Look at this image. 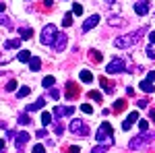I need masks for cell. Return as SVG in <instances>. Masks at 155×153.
Segmentation results:
<instances>
[{
    "label": "cell",
    "instance_id": "1f68e13d",
    "mask_svg": "<svg viewBox=\"0 0 155 153\" xmlns=\"http://www.w3.org/2000/svg\"><path fill=\"white\" fill-rule=\"evenodd\" d=\"M71 23H72V15H64V19H62V25H64V27H71Z\"/></svg>",
    "mask_w": 155,
    "mask_h": 153
},
{
    "label": "cell",
    "instance_id": "83f0119b",
    "mask_svg": "<svg viewBox=\"0 0 155 153\" xmlns=\"http://www.w3.org/2000/svg\"><path fill=\"white\" fill-rule=\"evenodd\" d=\"M89 97H91L93 101H99V104H101V93H99V91H89Z\"/></svg>",
    "mask_w": 155,
    "mask_h": 153
},
{
    "label": "cell",
    "instance_id": "cb8c5ba5",
    "mask_svg": "<svg viewBox=\"0 0 155 153\" xmlns=\"http://www.w3.org/2000/svg\"><path fill=\"white\" fill-rule=\"evenodd\" d=\"M147 56H149V60H155V44L147 46Z\"/></svg>",
    "mask_w": 155,
    "mask_h": 153
},
{
    "label": "cell",
    "instance_id": "f35d334b",
    "mask_svg": "<svg viewBox=\"0 0 155 153\" xmlns=\"http://www.w3.org/2000/svg\"><path fill=\"white\" fill-rule=\"evenodd\" d=\"M139 126H141V130H149V122L147 120H139Z\"/></svg>",
    "mask_w": 155,
    "mask_h": 153
},
{
    "label": "cell",
    "instance_id": "8d00e7d4",
    "mask_svg": "<svg viewBox=\"0 0 155 153\" xmlns=\"http://www.w3.org/2000/svg\"><path fill=\"white\" fill-rule=\"evenodd\" d=\"M19 122H21V124H29L31 120H29V116H27V114H21V116H19Z\"/></svg>",
    "mask_w": 155,
    "mask_h": 153
},
{
    "label": "cell",
    "instance_id": "484cf974",
    "mask_svg": "<svg viewBox=\"0 0 155 153\" xmlns=\"http://www.w3.org/2000/svg\"><path fill=\"white\" fill-rule=\"evenodd\" d=\"M107 23H110V25H112V27H114V25H122V23H124V21H122L120 17H110V19H107Z\"/></svg>",
    "mask_w": 155,
    "mask_h": 153
},
{
    "label": "cell",
    "instance_id": "d590c367",
    "mask_svg": "<svg viewBox=\"0 0 155 153\" xmlns=\"http://www.w3.org/2000/svg\"><path fill=\"white\" fill-rule=\"evenodd\" d=\"M50 97L52 99H60V91L58 89H50Z\"/></svg>",
    "mask_w": 155,
    "mask_h": 153
},
{
    "label": "cell",
    "instance_id": "836d02e7",
    "mask_svg": "<svg viewBox=\"0 0 155 153\" xmlns=\"http://www.w3.org/2000/svg\"><path fill=\"white\" fill-rule=\"evenodd\" d=\"M81 110H83L85 114H93V108H91V104H83V106H81Z\"/></svg>",
    "mask_w": 155,
    "mask_h": 153
},
{
    "label": "cell",
    "instance_id": "ba28073f",
    "mask_svg": "<svg viewBox=\"0 0 155 153\" xmlns=\"http://www.w3.org/2000/svg\"><path fill=\"white\" fill-rule=\"evenodd\" d=\"M79 93H81V91H79V85H77V83H72V81L66 83V93H64V95H66L68 99H77Z\"/></svg>",
    "mask_w": 155,
    "mask_h": 153
},
{
    "label": "cell",
    "instance_id": "2e32d148",
    "mask_svg": "<svg viewBox=\"0 0 155 153\" xmlns=\"http://www.w3.org/2000/svg\"><path fill=\"white\" fill-rule=\"evenodd\" d=\"M17 60H21V62H29V60H31V52H29V50H21V52L17 54Z\"/></svg>",
    "mask_w": 155,
    "mask_h": 153
},
{
    "label": "cell",
    "instance_id": "f546056e",
    "mask_svg": "<svg viewBox=\"0 0 155 153\" xmlns=\"http://www.w3.org/2000/svg\"><path fill=\"white\" fill-rule=\"evenodd\" d=\"M72 15H83V6H81L79 2L72 4Z\"/></svg>",
    "mask_w": 155,
    "mask_h": 153
},
{
    "label": "cell",
    "instance_id": "7bdbcfd3",
    "mask_svg": "<svg viewBox=\"0 0 155 153\" xmlns=\"http://www.w3.org/2000/svg\"><path fill=\"white\" fill-rule=\"evenodd\" d=\"M149 81H153V83H155V71H153V72H149Z\"/></svg>",
    "mask_w": 155,
    "mask_h": 153
},
{
    "label": "cell",
    "instance_id": "3957f363",
    "mask_svg": "<svg viewBox=\"0 0 155 153\" xmlns=\"http://www.w3.org/2000/svg\"><path fill=\"white\" fill-rule=\"evenodd\" d=\"M56 37H58V31H56L54 25L50 23V25H46V27L41 29V37H39V42H41V46H54Z\"/></svg>",
    "mask_w": 155,
    "mask_h": 153
},
{
    "label": "cell",
    "instance_id": "74e56055",
    "mask_svg": "<svg viewBox=\"0 0 155 153\" xmlns=\"http://www.w3.org/2000/svg\"><path fill=\"white\" fill-rule=\"evenodd\" d=\"M33 153H46V149H44V145H33Z\"/></svg>",
    "mask_w": 155,
    "mask_h": 153
},
{
    "label": "cell",
    "instance_id": "b9f144b4",
    "mask_svg": "<svg viewBox=\"0 0 155 153\" xmlns=\"http://www.w3.org/2000/svg\"><path fill=\"white\" fill-rule=\"evenodd\" d=\"M149 42H151V44H155V31H151V33H149Z\"/></svg>",
    "mask_w": 155,
    "mask_h": 153
},
{
    "label": "cell",
    "instance_id": "7a4b0ae2",
    "mask_svg": "<svg viewBox=\"0 0 155 153\" xmlns=\"http://www.w3.org/2000/svg\"><path fill=\"white\" fill-rule=\"evenodd\" d=\"M97 143H101V145H112L114 143V128H112V124L110 122H104V124H99V130H97Z\"/></svg>",
    "mask_w": 155,
    "mask_h": 153
},
{
    "label": "cell",
    "instance_id": "f6af8a7d",
    "mask_svg": "<svg viewBox=\"0 0 155 153\" xmlns=\"http://www.w3.org/2000/svg\"><path fill=\"white\" fill-rule=\"evenodd\" d=\"M4 8H6V6H4V4L0 2V15H2V11H4Z\"/></svg>",
    "mask_w": 155,
    "mask_h": 153
},
{
    "label": "cell",
    "instance_id": "30bf717a",
    "mask_svg": "<svg viewBox=\"0 0 155 153\" xmlns=\"http://www.w3.org/2000/svg\"><path fill=\"white\" fill-rule=\"evenodd\" d=\"M29 141V132H19L17 135V141H15V145H17V151L19 153H23V147H25V143Z\"/></svg>",
    "mask_w": 155,
    "mask_h": 153
},
{
    "label": "cell",
    "instance_id": "9c48e42d",
    "mask_svg": "<svg viewBox=\"0 0 155 153\" xmlns=\"http://www.w3.org/2000/svg\"><path fill=\"white\" fill-rule=\"evenodd\" d=\"M134 122H139V112H137V110H132L130 114H128V118L122 122V130H130V126Z\"/></svg>",
    "mask_w": 155,
    "mask_h": 153
},
{
    "label": "cell",
    "instance_id": "ab89813d",
    "mask_svg": "<svg viewBox=\"0 0 155 153\" xmlns=\"http://www.w3.org/2000/svg\"><path fill=\"white\" fill-rule=\"evenodd\" d=\"M54 130H56V135H62V132H64L62 124H54Z\"/></svg>",
    "mask_w": 155,
    "mask_h": 153
},
{
    "label": "cell",
    "instance_id": "52a82bcc",
    "mask_svg": "<svg viewBox=\"0 0 155 153\" xmlns=\"http://www.w3.org/2000/svg\"><path fill=\"white\" fill-rule=\"evenodd\" d=\"M97 23H99V15H91V17H87V19L83 21V27H81V29H83V33L91 31Z\"/></svg>",
    "mask_w": 155,
    "mask_h": 153
},
{
    "label": "cell",
    "instance_id": "c3c4849f",
    "mask_svg": "<svg viewBox=\"0 0 155 153\" xmlns=\"http://www.w3.org/2000/svg\"><path fill=\"white\" fill-rule=\"evenodd\" d=\"M0 77H2V72H0Z\"/></svg>",
    "mask_w": 155,
    "mask_h": 153
},
{
    "label": "cell",
    "instance_id": "d6986e66",
    "mask_svg": "<svg viewBox=\"0 0 155 153\" xmlns=\"http://www.w3.org/2000/svg\"><path fill=\"white\" fill-rule=\"evenodd\" d=\"M124 108H126V101H124V99H118V101H114V108H112V110H114L116 114H120Z\"/></svg>",
    "mask_w": 155,
    "mask_h": 153
},
{
    "label": "cell",
    "instance_id": "8fae6325",
    "mask_svg": "<svg viewBox=\"0 0 155 153\" xmlns=\"http://www.w3.org/2000/svg\"><path fill=\"white\" fill-rule=\"evenodd\" d=\"M66 44H68V39H66V33H58L56 42H54V50H56V52H62V50L66 48Z\"/></svg>",
    "mask_w": 155,
    "mask_h": 153
},
{
    "label": "cell",
    "instance_id": "4dcf8cb0",
    "mask_svg": "<svg viewBox=\"0 0 155 153\" xmlns=\"http://www.w3.org/2000/svg\"><path fill=\"white\" fill-rule=\"evenodd\" d=\"M106 151H107V145H97L91 149V153H106Z\"/></svg>",
    "mask_w": 155,
    "mask_h": 153
},
{
    "label": "cell",
    "instance_id": "ac0fdd59",
    "mask_svg": "<svg viewBox=\"0 0 155 153\" xmlns=\"http://www.w3.org/2000/svg\"><path fill=\"white\" fill-rule=\"evenodd\" d=\"M52 120H54V114H50V112H44V114H41V124H44V126L52 124Z\"/></svg>",
    "mask_w": 155,
    "mask_h": 153
},
{
    "label": "cell",
    "instance_id": "ee69618b",
    "mask_svg": "<svg viewBox=\"0 0 155 153\" xmlns=\"http://www.w3.org/2000/svg\"><path fill=\"white\" fill-rule=\"evenodd\" d=\"M44 4H46V6H52V4H54V0H44Z\"/></svg>",
    "mask_w": 155,
    "mask_h": 153
},
{
    "label": "cell",
    "instance_id": "6da1fadb",
    "mask_svg": "<svg viewBox=\"0 0 155 153\" xmlns=\"http://www.w3.org/2000/svg\"><path fill=\"white\" fill-rule=\"evenodd\" d=\"M145 33V27H139L134 33H126V35H120V37H116L114 39V46L116 48H120V50H126V48H130V46H134L139 39H141V35Z\"/></svg>",
    "mask_w": 155,
    "mask_h": 153
},
{
    "label": "cell",
    "instance_id": "7402d4cb",
    "mask_svg": "<svg viewBox=\"0 0 155 153\" xmlns=\"http://www.w3.org/2000/svg\"><path fill=\"white\" fill-rule=\"evenodd\" d=\"M89 58H91V62H101V54L97 50H89Z\"/></svg>",
    "mask_w": 155,
    "mask_h": 153
},
{
    "label": "cell",
    "instance_id": "9a60e30c",
    "mask_svg": "<svg viewBox=\"0 0 155 153\" xmlns=\"http://www.w3.org/2000/svg\"><path fill=\"white\" fill-rule=\"evenodd\" d=\"M141 89H143L145 93H153V81H149V79L141 81Z\"/></svg>",
    "mask_w": 155,
    "mask_h": 153
},
{
    "label": "cell",
    "instance_id": "7dc6e473",
    "mask_svg": "<svg viewBox=\"0 0 155 153\" xmlns=\"http://www.w3.org/2000/svg\"><path fill=\"white\" fill-rule=\"evenodd\" d=\"M151 118H153V120H155V110H151Z\"/></svg>",
    "mask_w": 155,
    "mask_h": 153
},
{
    "label": "cell",
    "instance_id": "603a6c76",
    "mask_svg": "<svg viewBox=\"0 0 155 153\" xmlns=\"http://www.w3.org/2000/svg\"><path fill=\"white\" fill-rule=\"evenodd\" d=\"M81 81L83 83H91L93 81V75H91L89 71H81Z\"/></svg>",
    "mask_w": 155,
    "mask_h": 153
},
{
    "label": "cell",
    "instance_id": "f1b7e54d",
    "mask_svg": "<svg viewBox=\"0 0 155 153\" xmlns=\"http://www.w3.org/2000/svg\"><path fill=\"white\" fill-rule=\"evenodd\" d=\"M99 83H101V87L106 89V93H110V91H112V85H110V81H107V79H99Z\"/></svg>",
    "mask_w": 155,
    "mask_h": 153
},
{
    "label": "cell",
    "instance_id": "d6a6232c",
    "mask_svg": "<svg viewBox=\"0 0 155 153\" xmlns=\"http://www.w3.org/2000/svg\"><path fill=\"white\" fill-rule=\"evenodd\" d=\"M15 89H17V81H15V79H11V81L6 83V91H15Z\"/></svg>",
    "mask_w": 155,
    "mask_h": 153
},
{
    "label": "cell",
    "instance_id": "44dd1931",
    "mask_svg": "<svg viewBox=\"0 0 155 153\" xmlns=\"http://www.w3.org/2000/svg\"><path fill=\"white\" fill-rule=\"evenodd\" d=\"M29 66H31V71H39V68H41V62H39V58H35V56H33V58L29 60Z\"/></svg>",
    "mask_w": 155,
    "mask_h": 153
},
{
    "label": "cell",
    "instance_id": "4fadbf2b",
    "mask_svg": "<svg viewBox=\"0 0 155 153\" xmlns=\"http://www.w3.org/2000/svg\"><path fill=\"white\" fill-rule=\"evenodd\" d=\"M44 106H46V99H44V97H39V99H37L35 104H31V106H27V108H25V112L33 114L35 110H39V108H44Z\"/></svg>",
    "mask_w": 155,
    "mask_h": 153
},
{
    "label": "cell",
    "instance_id": "5bb4252c",
    "mask_svg": "<svg viewBox=\"0 0 155 153\" xmlns=\"http://www.w3.org/2000/svg\"><path fill=\"white\" fill-rule=\"evenodd\" d=\"M19 35H21V39H29V37L33 35V29H29V27H19Z\"/></svg>",
    "mask_w": 155,
    "mask_h": 153
},
{
    "label": "cell",
    "instance_id": "277c9868",
    "mask_svg": "<svg viewBox=\"0 0 155 153\" xmlns=\"http://www.w3.org/2000/svg\"><path fill=\"white\" fill-rule=\"evenodd\" d=\"M68 128H71V132H72V135H77V137H87V135H89V124L83 122V120H77V118L71 122Z\"/></svg>",
    "mask_w": 155,
    "mask_h": 153
},
{
    "label": "cell",
    "instance_id": "ffe728a7",
    "mask_svg": "<svg viewBox=\"0 0 155 153\" xmlns=\"http://www.w3.org/2000/svg\"><path fill=\"white\" fill-rule=\"evenodd\" d=\"M64 116H66V108H62V106L54 108V118H64Z\"/></svg>",
    "mask_w": 155,
    "mask_h": 153
},
{
    "label": "cell",
    "instance_id": "60d3db41",
    "mask_svg": "<svg viewBox=\"0 0 155 153\" xmlns=\"http://www.w3.org/2000/svg\"><path fill=\"white\" fill-rule=\"evenodd\" d=\"M81 151V149H79V147H77V145H74V147H71V149H68V153H79Z\"/></svg>",
    "mask_w": 155,
    "mask_h": 153
},
{
    "label": "cell",
    "instance_id": "d4e9b609",
    "mask_svg": "<svg viewBox=\"0 0 155 153\" xmlns=\"http://www.w3.org/2000/svg\"><path fill=\"white\" fill-rule=\"evenodd\" d=\"M29 93H31V89H29V87H21V89L17 91V97H27Z\"/></svg>",
    "mask_w": 155,
    "mask_h": 153
},
{
    "label": "cell",
    "instance_id": "e575fe53",
    "mask_svg": "<svg viewBox=\"0 0 155 153\" xmlns=\"http://www.w3.org/2000/svg\"><path fill=\"white\" fill-rule=\"evenodd\" d=\"M0 25H4V27H8V25H11V21H8V17H6V15H0Z\"/></svg>",
    "mask_w": 155,
    "mask_h": 153
},
{
    "label": "cell",
    "instance_id": "bcb514c9",
    "mask_svg": "<svg viewBox=\"0 0 155 153\" xmlns=\"http://www.w3.org/2000/svg\"><path fill=\"white\" fill-rule=\"evenodd\" d=\"M2 149H4V141L0 139V151H2Z\"/></svg>",
    "mask_w": 155,
    "mask_h": 153
},
{
    "label": "cell",
    "instance_id": "7c38bea8",
    "mask_svg": "<svg viewBox=\"0 0 155 153\" xmlns=\"http://www.w3.org/2000/svg\"><path fill=\"white\" fill-rule=\"evenodd\" d=\"M149 8H151V6H149V0H139V2L134 4V11H137V15H141V17L147 15Z\"/></svg>",
    "mask_w": 155,
    "mask_h": 153
},
{
    "label": "cell",
    "instance_id": "e0dca14e",
    "mask_svg": "<svg viewBox=\"0 0 155 153\" xmlns=\"http://www.w3.org/2000/svg\"><path fill=\"white\" fill-rule=\"evenodd\" d=\"M21 46V39L17 37V39H6V44H4V48L6 50H15V48H19Z\"/></svg>",
    "mask_w": 155,
    "mask_h": 153
},
{
    "label": "cell",
    "instance_id": "4316f807",
    "mask_svg": "<svg viewBox=\"0 0 155 153\" xmlns=\"http://www.w3.org/2000/svg\"><path fill=\"white\" fill-rule=\"evenodd\" d=\"M54 81H56L54 77H46V79L41 81V85H44V87H54Z\"/></svg>",
    "mask_w": 155,
    "mask_h": 153
},
{
    "label": "cell",
    "instance_id": "5b68a950",
    "mask_svg": "<svg viewBox=\"0 0 155 153\" xmlns=\"http://www.w3.org/2000/svg\"><path fill=\"white\" fill-rule=\"evenodd\" d=\"M126 71V64L122 58H114V62H110L106 66V72L107 75H118V72H124Z\"/></svg>",
    "mask_w": 155,
    "mask_h": 153
},
{
    "label": "cell",
    "instance_id": "8992f818",
    "mask_svg": "<svg viewBox=\"0 0 155 153\" xmlns=\"http://www.w3.org/2000/svg\"><path fill=\"white\" fill-rule=\"evenodd\" d=\"M155 139V135L153 132H147V130H143V135H139V137H134L130 141V149H139L141 145H143L145 141H153Z\"/></svg>",
    "mask_w": 155,
    "mask_h": 153
}]
</instances>
